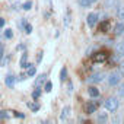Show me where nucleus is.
<instances>
[{
    "label": "nucleus",
    "mask_w": 124,
    "mask_h": 124,
    "mask_svg": "<svg viewBox=\"0 0 124 124\" xmlns=\"http://www.w3.org/2000/svg\"><path fill=\"white\" fill-rule=\"evenodd\" d=\"M98 0H79V5L82 6V8H89V6H92L93 3H96Z\"/></svg>",
    "instance_id": "13"
},
{
    "label": "nucleus",
    "mask_w": 124,
    "mask_h": 124,
    "mask_svg": "<svg viewBox=\"0 0 124 124\" xmlns=\"http://www.w3.org/2000/svg\"><path fill=\"white\" fill-rule=\"evenodd\" d=\"M88 93H89L92 98H98V96H99V91H98V88H95V86H89Z\"/></svg>",
    "instance_id": "15"
},
{
    "label": "nucleus",
    "mask_w": 124,
    "mask_h": 124,
    "mask_svg": "<svg viewBox=\"0 0 124 124\" xmlns=\"http://www.w3.org/2000/svg\"><path fill=\"white\" fill-rule=\"evenodd\" d=\"M99 31H101V32H108V31H109V22L104 19V21L101 22V25H99Z\"/></svg>",
    "instance_id": "14"
},
{
    "label": "nucleus",
    "mask_w": 124,
    "mask_h": 124,
    "mask_svg": "<svg viewBox=\"0 0 124 124\" xmlns=\"http://www.w3.org/2000/svg\"><path fill=\"white\" fill-rule=\"evenodd\" d=\"M105 8H108V9H111V8H115L117 9V6H118V0H105V5H104Z\"/></svg>",
    "instance_id": "16"
},
{
    "label": "nucleus",
    "mask_w": 124,
    "mask_h": 124,
    "mask_svg": "<svg viewBox=\"0 0 124 124\" xmlns=\"http://www.w3.org/2000/svg\"><path fill=\"white\" fill-rule=\"evenodd\" d=\"M118 70H120V73L124 76V61H123V63L120 64V67H118Z\"/></svg>",
    "instance_id": "31"
},
{
    "label": "nucleus",
    "mask_w": 124,
    "mask_h": 124,
    "mask_svg": "<svg viewBox=\"0 0 124 124\" xmlns=\"http://www.w3.org/2000/svg\"><path fill=\"white\" fill-rule=\"evenodd\" d=\"M5 37H6L8 39H10V38L13 37V32H12V29H6V32H5Z\"/></svg>",
    "instance_id": "28"
},
{
    "label": "nucleus",
    "mask_w": 124,
    "mask_h": 124,
    "mask_svg": "<svg viewBox=\"0 0 124 124\" xmlns=\"http://www.w3.org/2000/svg\"><path fill=\"white\" fill-rule=\"evenodd\" d=\"M13 115V112L12 111H0V118H9V117H12Z\"/></svg>",
    "instance_id": "20"
},
{
    "label": "nucleus",
    "mask_w": 124,
    "mask_h": 124,
    "mask_svg": "<svg viewBox=\"0 0 124 124\" xmlns=\"http://www.w3.org/2000/svg\"><path fill=\"white\" fill-rule=\"evenodd\" d=\"M66 76H67V70H66V67H63V69H61V72H60V79L61 80H66Z\"/></svg>",
    "instance_id": "22"
},
{
    "label": "nucleus",
    "mask_w": 124,
    "mask_h": 124,
    "mask_svg": "<svg viewBox=\"0 0 124 124\" xmlns=\"http://www.w3.org/2000/svg\"><path fill=\"white\" fill-rule=\"evenodd\" d=\"M31 8H32V3H31V2H25V3H23V6H22V9H23V10H29Z\"/></svg>",
    "instance_id": "26"
},
{
    "label": "nucleus",
    "mask_w": 124,
    "mask_h": 124,
    "mask_svg": "<svg viewBox=\"0 0 124 124\" xmlns=\"http://www.w3.org/2000/svg\"><path fill=\"white\" fill-rule=\"evenodd\" d=\"M15 82H16V79H15L13 75H8L6 79H5V83H6L8 88H13V86H15Z\"/></svg>",
    "instance_id": "9"
},
{
    "label": "nucleus",
    "mask_w": 124,
    "mask_h": 124,
    "mask_svg": "<svg viewBox=\"0 0 124 124\" xmlns=\"http://www.w3.org/2000/svg\"><path fill=\"white\" fill-rule=\"evenodd\" d=\"M104 107H105L107 111H109V112H115V111L118 109V107H120V101H118L115 96H111V98H108V99L104 102Z\"/></svg>",
    "instance_id": "1"
},
{
    "label": "nucleus",
    "mask_w": 124,
    "mask_h": 124,
    "mask_svg": "<svg viewBox=\"0 0 124 124\" xmlns=\"http://www.w3.org/2000/svg\"><path fill=\"white\" fill-rule=\"evenodd\" d=\"M35 72H37V69L31 64V66L28 67V73H26V75H28V76H35Z\"/></svg>",
    "instance_id": "23"
},
{
    "label": "nucleus",
    "mask_w": 124,
    "mask_h": 124,
    "mask_svg": "<svg viewBox=\"0 0 124 124\" xmlns=\"http://www.w3.org/2000/svg\"><path fill=\"white\" fill-rule=\"evenodd\" d=\"M39 95H41V91H39V88H35V91L32 92V98H34V99H37V98H39Z\"/></svg>",
    "instance_id": "25"
},
{
    "label": "nucleus",
    "mask_w": 124,
    "mask_h": 124,
    "mask_svg": "<svg viewBox=\"0 0 124 124\" xmlns=\"http://www.w3.org/2000/svg\"><path fill=\"white\" fill-rule=\"evenodd\" d=\"M45 80H47V75H45V73L39 75V76L37 78V80H35V88H39V86H41Z\"/></svg>",
    "instance_id": "11"
},
{
    "label": "nucleus",
    "mask_w": 124,
    "mask_h": 124,
    "mask_svg": "<svg viewBox=\"0 0 124 124\" xmlns=\"http://www.w3.org/2000/svg\"><path fill=\"white\" fill-rule=\"evenodd\" d=\"M124 34V22H118L115 26H114V35L115 37H120V35H123Z\"/></svg>",
    "instance_id": "8"
},
{
    "label": "nucleus",
    "mask_w": 124,
    "mask_h": 124,
    "mask_svg": "<svg viewBox=\"0 0 124 124\" xmlns=\"http://www.w3.org/2000/svg\"><path fill=\"white\" fill-rule=\"evenodd\" d=\"M104 78H105V75L98 72V73L91 75V76L88 78V82H89V83H93V85H95V83H101V82L104 80Z\"/></svg>",
    "instance_id": "4"
},
{
    "label": "nucleus",
    "mask_w": 124,
    "mask_h": 124,
    "mask_svg": "<svg viewBox=\"0 0 124 124\" xmlns=\"http://www.w3.org/2000/svg\"><path fill=\"white\" fill-rule=\"evenodd\" d=\"M13 115H16V117H19V118H25V115L21 114V112H18V111H13Z\"/></svg>",
    "instance_id": "32"
},
{
    "label": "nucleus",
    "mask_w": 124,
    "mask_h": 124,
    "mask_svg": "<svg viewBox=\"0 0 124 124\" xmlns=\"http://www.w3.org/2000/svg\"><path fill=\"white\" fill-rule=\"evenodd\" d=\"M2 26H5V19L0 18V28H2Z\"/></svg>",
    "instance_id": "35"
},
{
    "label": "nucleus",
    "mask_w": 124,
    "mask_h": 124,
    "mask_svg": "<svg viewBox=\"0 0 124 124\" xmlns=\"http://www.w3.org/2000/svg\"><path fill=\"white\" fill-rule=\"evenodd\" d=\"M121 78L123 75L120 73V70H114L108 75V85L109 86H117L120 82H121Z\"/></svg>",
    "instance_id": "2"
},
{
    "label": "nucleus",
    "mask_w": 124,
    "mask_h": 124,
    "mask_svg": "<svg viewBox=\"0 0 124 124\" xmlns=\"http://www.w3.org/2000/svg\"><path fill=\"white\" fill-rule=\"evenodd\" d=\"M70 114H72V108L70 107H64L63 109H61V114H60V121H66L69 117H70Z\"/></svg>",
    "instance_id": "7"
},
{
    "label": "nucleus",
    "mask_w": 124,
    "mask_h": 124,
    "mask_svg": "<svg viewBox=\"0 0 124 124\" xmlns=\"http://www.w3.org/2000/svg\"><path fill=\"white\" fill-rule=\"evenodd\" d=\"M25 32H26V34H31V32H32V26H31L29 23H25Z\"/></svg>",
    "instance_id": "29"
},
{
    "label": "nucleus",
    "mask_w": 124,
    "mask_h": 124,
    "mask_svg": "<svg viewBox=\"0 0 124 124\" xmlns=\"http://www.w3.org/2000/svg\"><path fill=\"white\" fill-rule=\"evenodd\" d=\"M28 107H29V108H31V109H32L34 112L39 109V105H38V104H28Z\"/></svg>",
    "instance_id": "27"
},
{
    "label": "nucleus",
    "mask_w": 124,
    "mask_h": 124,
    "mask_svg": "<svg viewBox=\"0 0 124 124\" xmlns=\"http://www.w3.org/2000/svg\"><path fill=\"white\" fill-rule=\"evenodd\" d=\"M42 54H44L42 51H39V53H38V57H37V61H38V63H39L41 60H42Z\"/></svg>",
    "instance_id": "33"
},
{
    "label": "nucleus",
    "mask_w": 124,
    "mask_h": 124,
    "mask_svg": "<svg viewBox=\"0 0 124 124\" xmlns=\"http://www.w3.org/2000/svg\"><path fill=\"white\" fill-rule=\"evenodd\" d=\"M3 54H5V48H3V45H0V61L3 60Z\"/></svg>",
    "instance_id": "30"
},
{
    "label": "nucleus",
    "mask_w": 124,
    "mask_h": 124,
    "mask_svg": "<svg viewBox=\"0 0 124 124\" xmlns=\"http://www.w3.org/2000/svg\"><path fill=\"white\" fill-rule=\"evenodd\" d=\"M44 91L48 93V92H51L53 91V83L51 82H45V85H44Z\"/></svg>",
    "instance_id": "21"
},
{
    "label": "nucleus",
    "mask_w": 124,
    "mask_h": 124,
    "mask_svg": "<svg viewBox=\"0 0 124 124\" xmlns=\"http://www.w3.org/2000/svg\"><path fill=\"white\" fill-rule=\"evenodd\" d=\"M115 54L121 58V57H124V42H118L117 45H115Z\"/></svg>",
    "instance_id": "10"
},
{
    "label": "nucleus",
    "mask_w": 124,
    "mask_h": 124,
    "mask_svg": "<svg viewBox=\"0 0 124 124\" xmlns=\"http://www.w3.org/2000/svg\"><path fill=\"white\" fill-rule=\"evenodd\" d=\"M70 19H72V18H70V13H67V15L64 16V26H66V28H69V25H70Z\"/></svg>",
    "instance_id": "24"
},
{
    "label": "nucleus",
    "mask_w": 124,
    "mask_h": 124,
    "mask_svg": "<svg viewBox=\"0 0 124 124\" xmlns=\"http://www.w3.org/2000/svg\"><path fill=\"white\" fill-rule=\"evenodd\" d=\"M31 64L28 63V55L26 54H22V57H21V67L22 69H28Z\"/></svg>",
    "instance_id": "12"
},
{
    "label": "nucleus",
    "mask_w": 124,
    "mask_h": 124,
    "mask_svg": "<svg viewBox=\"0 0 124 124\" xmlns=\"http://www.w3.org/2000/svg\"><path fill=\"white\" fill-rule=\"evenodd\" d=\"M96 109H98V102L89 101L85 104V112L86 114H93V112H96Z\"/></svg>",
    "instance_id": "6"
},
{
    "label": "nucleus",
    "mask_w": 124,
    "mask_h": 124,
    "mask_svg": "<svg viewBox=\"0 0 124 124\" xmlns=\"http://www.w3.org/2000/svg\"><path fill=\"white\" fill-rule=\"evenodd\" d=\"M117 96L124 99V83H118V88H117Z\"/></svg>",
    "instance_id": "19"
},
{
    "label": "nucleus",
    "mask_w": 124,
    "mask_h": 124,
    "mask_svg": "<svg viewBox=\"0 0 124 124\" xmlns=\"http://www.w3.org/2000/svg\"><path fill=\"white\" fill-rule=\"evenodd\" d=\"M108 60V54L105 51H98L92 55V61L93 63H104V61Z\"/></svg>",
    "instance_id": "3"
},
{
    "label": "nucleus",
    "mask_w": 124,
    "mask_h": 124,
    "mask_svg": "<svg viewBox=\"0 0 124 124\" xmlns=\"http://www.w3.org/2000/svg\"><path fill=\"white\" fill-rule=\"evenodd\" d=\"M98 13H95V12H92V13H89L88 15V18H86V23H88V26L89 28H93L96 23H98Z\"/></svg>",
    "instance_id": "5"
},
{
    "label": "nucleus",
    "mask_w": 124,
    "mask_h": 124,
    "mask_svg": "<svg viewBox=\"0 0 124 124\" xmlns=\"http://www.w3.org/2000/svg\"><path fill=\"white\" fill-rule=\"evenodd\" d=\"M26 76H28V75H25V73H22V75H21V76L18 78V80H25V79H26Z\"/></svg>",
    "instance_id": "34"
},
{
    "label": "nucleus",
    "mask_w": 124,
    "mask_h": 124,
    "mask_svg": "<svg viewBox=\"0 0 124 124\" xmlns=\"http://www.w3.org/2000/svg\"><path fill=\"white\" fill-rule=\"evenodd\" d=\"M117 18L121 22H124V6H118L117 8Z\"/></svg>",
    "instance_id": "18"
},
{
    "label": "nucleus",
    "mask_w": 124,
    "mask_h": 124,
    "mask_svg": "<svg viewBox=\"0 0 124 124\" xmlns=\"http://www.w3.org/2000/svg\"><path fill=\"white\" fill-rule=\"evenodd\" d=\"M107 121H108V115H107V112H99V114H98V123L105 124Z\"/></svg>",
    "instance_id": "17"
}]
</instances>
